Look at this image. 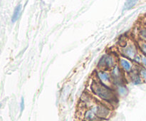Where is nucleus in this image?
<instances>
[{
    "label": "nucleus",
    "instance_id": "11",
    "mask_svg": "<svg viewBox=\"0 0 146 121\" xmlns=\"http://www.w3.org/2000/svg\"><path fill=\"white\" fill-rule=\"evenodd\" d=\"M138 1H139V0H126V1L124 4L123 10L127 11V10L131 9L138 4Z\"/></svg>",
    "mask_w": 146,
    "mask_h": 121
},
{
    "label": "nucleus",
    "instance_id": "7",
    "mask_svg": "<svg viewBox=\"0 0 146 121\" xmlns=\"http://www.w3.org/2000/svg\"><path fill=\"white\" fill-rule=\"evenodd\" d=\"M111 76H112V79L113 82H115L117 85L118 84H122L121 83V81H123V74L121 68H120L119 65L117 64L115 67L112 68L111 70Z\"/></svg>",
    "mask_w": 146,
    "mask_h": 121
},
{
    "label": "nucleus",
    "instance_id": "16",
    "mask_svg": "<svg viewBox=\"0 0 146 121\" xmlns=\"http://www.w3.org/2000/svg\"><path fill=\"white\" fill-rule=\"evenodd\" d=\"M141 66L144 67V68H146V56H145L141 54Z\"/></svg>",
    "mask_w": 146,
    "mask_h": 121
},
{
    "label": "nucleus",
    "instance_id": "2",
    "mask_svg": "<svg viewBox=\"0 0 146 121\" xmlns=\"http://www.w3.org/2000/svg\"><path fill=\"white\" fill-rule=\"evenodd\" d=\"M120 53L123 57H125L133 61L135 60L137 56L141 54L138 45L133 41L126 43L121 47Z\"/></svg>",
    "mask_w": 146,
    "mask_h": 121
},
{
    "label": "nucleus",
    "instance_id": "1",
    "mask_svg": "<svg viewBox=\"0 0 146 121\" xmlns=\"http://www.w3.org/2000/svg\"><path fill=\"white\" fill-rule=\"evenodd\" d=\"M91 89L92 92L96 96L105 101L106 102H115L117 101L116 95L113 90L109 85H105L102 83L96 81H93L91 85Z\"/></svg>",
    "mask_w": 146,
    "mask_h": 121
},
{
    "label": "nucleus",
    "instance_id": "8",
    "mask_svg": "<svg viewBox=\"0 0 146 121\" xmlns=\"http://www.w3.org/2000/svg\"><path fill=\"white\" fill-rule=\"evenodd\" d=\"M130 75V78H131V81L134 84V85H139V84L142 83L143 79L141 78V75H140L139 71H137L135 69L132 71L131 73H128Z\"/></svg>",
    "mask_w": 146,
    "mask_h": 121
},
{
    "label": "nucleus",
    "instance_id": "4",
    "mask_svg": "<svg viewBox=\"0 0 146 121\" xmlns=\"http://www.w3.org/2000/svg\"><path fill=\"white\" fill-rule=\"evenodd\" d=\"M96 76L97 81L107 85H110L113 81L111 72H108L106 70L98 69L96 72Z\"/></svg>",
    "mask_w": 146,
    "mask_h": 121
},
{
    "label": "nucleus",
    "instance_id": "15",
    "mask_svg": "<svg viewBox=\"0 0 146 121\" xmlns=\"http://www.w3.org/2000/svg\"><path fill=\"white\" fill-rule=\"evenodd\" d=\"M139 73L141 78H142L143 81H144L145 82H146V68H144V67L141 66L139 69Z\"/></svg>",
    "mask_w": 146,
    "mask_h": 121
},
{
    "label": "nucleus",
    "instance_id": "5",
    "mask_svg": "<svg viewBox=\"0 0 146 121\" xmlns=\"http://www.w3.org/2000/svg\"><path fill=\"white\" fill-rule=\"evenodd\" d=\"M118 65L122 69V71L126 73H130L134 70V65L132 63V61L125 57L122 56L119 58L118 61Z\"/></svg>",
    "mask_w": 146,
    "mask_h": 121
},
{
    "label": "nucleus",
    "instance_id": "10",
    "mask_svg": "<svg viewBox=\"0 0 146 121\" xmlns=\"http://www.w3.org/2000/svg\"><path fill=\"white\" fill-rule=\"evenodd\" d=\"M21 9H22V6H21V4H19V5H17L15 7V9L14 10V12H13L12 17H11V21L13 23H15L19 19L20 15H21Z\"/></svg>",
    "mask_w": 146,
    "mask_h": 121
},
{
    "label": "nucleus",
    "instance_id": "6",
    "mask_svg": "<svg viewBox=\"0 0 146 121\" xmlns=\"http://www.w3.org/2000/svg\"><path fill=\"white\" fill-rule=\"evenodd\" d=\"M91 109L94 111L96 115L100 118V119H104V118H107L110 115L111 111L110 110L107 108L106 106L104 105H96L94 107H93Z\"/></svg>",
    "mask_w": 146,
    "mask_h": 121
},
{
    "label": "nucleus",
    "instance_id": "12",
    "mask_svg": "<svg viewBox=\"0 0 146 121\" xmlns=\"http://www.w3.org/2000/svg\"><path fill=\"white\" fill-rule=\"evenodd\" d=\"M138 38L140 41L146 43V26L143 25L138 29Z\"/></svg>",
    "mask_w": 146,
    "mask_h": 121
},
{
    "label": "nucleus",
    "instance_id": "18",
    "mask_svg": "<svg viewBox=\"0 0 146 121\" xmlns=\"http://www.w3.org/2000/svg\"><path fill=\"white\" fill-rule=\"evenodd\" d=\"M144 25H145V26H146V19H145V24H144Z\"/></svg>",
    "mask_w": 146,
    "mask_h": 121
},
{
    "label": "nucleus",
    "instance_id": "17",
    "mask_svg": "<svg viewBox=\"0 0 146 121\" xmlns=\"http://www.w3.org/2000/svg\"><path fill=\"white\" fill-rule=\"evenodd\" d=\"M20 108H21V111L22 112L24 109V98H21V102H20Z\"/></svg>",
    "mask_w": 146,
    "mask_h": 121
},
{
    "label": "nucleus",
    "instance_id": "14",
    "mask_svg": "<svg viewBox=\"0 0 146 121\" xmlns=\"http://www.w3.org/2000/svg\"><path fill=\"white\" fill-rule=\"evenodd\" d=\"M138 47H139V50L141 54L146 56V43L143 42V41H140L139 44H138Z\"/></svg>",
    "mask_w": 146,
    "mask_h": 121
},
{
    "label": "nucleus",
    "instance_id": "13",
    "mask_svg": "<svg viewBox=\"0 0 146 121\" xmlns=\"http://www.w3.org/2000/svg\"><path fill=\"white\" fill-rule=\"evenodd\" d=\"M118 93L121 96H125L128 94V89L123 84H118Z\"/></svg>",
    "mask_w": 146,
    "mask_h": 121
},
{
    "label": "nucleus",
    "instance_id": "9",
    "mask_svg": "<svg viewBox=\"0 0 146 121\" xmlns=\"http://www.w3.org/2000/svg\"><path fill=\"white\" fill-rule=\"evenodd\" d=\"M84 118L86 121H99L100 118L96 115L94 111L92 109L88 110L84 115Z\"/></svg>",
    "mask_w": 146,
    "mask_h": 121
},
{
    "label": "nucleus",
    "instance_id": "3",
    "mask_svg": "<svg viewBox=\"0 0 146 121\" xmlns=\"http://www.w3.org/2000/svg\"><path fill=\"white\" fill-rule=\"evenodd\" d=\"M117 63H118V61H117V58L115 55L111 54V53H106L100 58L99 61L97 63V68L111 71L113 67L117 65Z\"/></svg>",
    "mask_w": 146,
    "mask_h": 121
}]
</instances>
